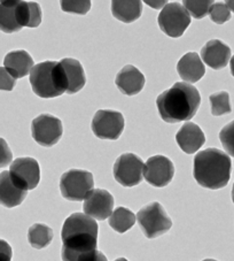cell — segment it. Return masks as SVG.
<instances>
[{"instance_id": "obj_1", "label": "cell", "mask_w": 234, "mask_h": 261, "mask_svg": "<svg viewBox=\"0 0 234 261\" xmlns=\"http://www.w3.org/2000/svg\"><path fill=\"white\" fill-rule=\"evenodd\" d=\"M99 227L96 220L82 213L67 218L61 231L62 261H94L98 255Z\"/></svg>"}, {"instance_id": "obj_2", "label": "cell", "mask_w": 234, "mask_h": 261, "mask_svg": "<svg viewBox=\"0 0 234 261\" xmlns=\"http://www.w3.org/2000/svg\"><path fill=\"white\" fill-rule=\"evenodd\" d=\"M201 103L200 92L192 84L177 82L156 99L161 119L168 123L191 120Z\"/></svg>"}, {"instance_id": "obj_3", "label": "cell", "mask_w": 234, "mask_h": 261, "mask_svg": "<svg viewBox=\"0 0 234 261\" xmlns=\"http://www.w3.org/2000/svg\"><path fill=\"white\" fill-rule=\"evenodd\" d=\"M231 170L232 163L227 153L218 148H207L195 155L193 176L202 188L218 190L227 186Z\"/></svg>"}, {"instance_id": "obj_4", "label": "cell", "mask_w": 234, "mask_h": 261, "mask_svg": "<svg viewBox=\"0 0 234 261\" xmlns=\"http://www.w3.org/2000/svg\"><path fill=\"white\" fill-rule=\"evenodd\" d=\"M33 91L44 99L55 98L66 93L67 84L60 62L44 61L30 71Z\"/></svg>"}, {"instance_id": "obj_5", "label": "cell", "mask_w": 234, "mask_h": 261, "mask_svg": "<svg viewBox=\"0 0 234 261\" xmlns=\"http://www.w3.org/2000/svg\"><path fill=\"white\" fill-rule=\"evenodd\" d=\"M137 221L143 235L150 240L164 235L172 227V221L157 201L142 207L137 214Z\"/></svg>"}, {"instance_id": "obj_6", "label": "cell", "mask_w": 234, "mask_h": 261, "mask_svg": "<svg viewBox=\"0 0 234 261\" xmlns=\"http://www.w3.org/2000/svg\"><path fill=\"white\" fill-rule=\"evenodd\" d=\"M93 175L80 169H70L60 178V191L62 197L70 201L84 200L93 190Z\"/></svg>"}, {"instance_id": "obj_7", "label": "cell", "mask_w": 234, "mask_h": 261, "mask_svg": "<svg viewBox=\"0 0 234 261\" xmlns=\"http://www.w3.org/2000/svg\"><path fill=\"white\" fill-rule=\"evenodd\" d=\"M157 22L166 36L178 38L182 37L191 24V16L179 3H170L166 4L161 11Z\"/></svg>"}, {"instance_id": "obj_8", "label": "cell", "mask_w": 234, "mask_h": 261, "mask_svg": "<svg viewBox=\"0 0 234 261\" xmlns=\"http://www.w3.org/2000/svg\"><path fill=\"white\" fill-rule=\"evenodd\" d=\"M143 161L133 153H125L117 158L114 165V177L121 186L132 188L143 178Z\"/></svg>"}, {"instance_id": "obj_9", "label": "cell", "mask_w": 234, "mask_h": 261, "mask_svg": "<svg viewBox=\"0 0 234 261\" xmlns=\"http://www.w3.org/2000/svg\"><path fill=\"white\" fill-rule=\"evenodd\" d=\"M31 134L36 143L45 147L57 144L64 134V125L60 119L51 114H42L31 122Z\"/></svg>"}, {"instance_id": "obj_10", "label": "cell", "mask_w": 234, "mask_h": 261, "mask_svg": "<svg viewBox=\"0 0 234 261\" xmlns=\"http://www.w3.org/2000/svg\"><path fill=\"white\" fill-rule=\"evenodd\" d=\"M91 128L96 137L116 141L124 130V118L117 111L100 110L94 115Z\"/></svg>"}, {"instance_id": "obj_11", "label": "cell", "mask_w": 234, "mask_h": 261, "mask_svg": "<svg viewBox=\"0 0 234 261\" xmlns=\"http://www.w3.org/2000/svg\"><path fill=\"white\" fill-rule=\"evenodd\" d=\"M10 175L21 189L25 191L34 190L40 181L38 161L34 158H17L11 164Z\"/></svg>"}, {"instance_id": "obj_12", "label": "cell", "mask_w": 234, "mask_h": 261, "mask_svg": "<svg viewBox=\"0 0 234 261\" xmlns=\"http://www.w3.org/2000/svg\"><path fill=\"white\" fill-rule=\"evenodd\" d=\"M174 166L169 158L154 155L147 160L143 167V177L146 182L155 188H164L172 181Z\"/></svg>"}, {"instance_id": "obj_13", "label": "cell", "mask_w": 234, "mask_h": 261, "mask_svg": "<svg viewBox=\"0 0 234 261\" xmlns=\"http://www.w3.org/2000/svg\"><path fill=\"white\" fill-rule=\"evenodd\" d=\"M112 208H114V197L110 192L103 189H93L84 199V213L93 220L103 221L108 219L112 213Z\"/></svg>"}, {"instance_id": "obj_14", "label": "cell", "mask_w": 234, "mask_h": 261, "mask_svg": "<svg viewBox=\"0 0 234 261\" xmlns=\"http://www.w3.org/2000/svg\"><path fill=\"white\" fill-rule=\"evenodd\" d=\"M202 61L215 70L225 68L231 60V48L219 39L209 40L201 49Z\"/></svg>"}, {"instance_id": "obj_15", "label": "cell", "mask_w": 234, "mask_h": 261, "mask_svg": "<svg viewBox=\"0 0 234 261\" xmlns=\"http://www.w3.org/2000/svg\"><path fill=\"white\" fill-rule=\"evenodd\" d=\"M178 146L187 154H193L200 150L206 142V136L199 125L193 122H186L175 135Z\"/></svg>"}, {"instance_id": "obj_16", "label": "cell", "mask_w": 234, "mask_h": 261, "mask_svg": "<svg viewBox=\"0 0 234 261\" xmlns=\"http://www.w3.org/2000/svg\"><path fill=\"white\" fill-rule=\"evenodd\" d=\"M146 79L143 74L134 66H125L117 74L115 84L123 94L127 96H136L145 87Z\"/></svg>"}, {"instance_id": "obj_17", "label": "cell", "mask_w": 234, "mask_h": 261, "mask_svg": "<svg viewBox=\"0 0 234 261\" xmlns=\"http://www.w3.org/2000/svg\"><path fill=\"white\" fill-rule=\"evenodd\" d=\"M28 191L16 186L13 181L10 172L0 174V205L7 208H13L21 205L25 199Z\"/></svg>"}, {"instance_id": "obj_18", "label": "cell", "mask_w": 234, "mask_h": 261, "mask_svg": "<svg viewBox=\"0 0 234 261\" xmlns=\"http://www.w3.org/2000/svg\"><path fill=\"white\" fill-rule=\"evenodd\" d=\"M60 65L64 70V76L67 84L68 94H75L80 91L86 83V77L80 62L71 58H66L60 61Z\"/></svg>"}, {"instance_id": "obj_19", "label": "cell", "mask_w": 234, "mask_h": 261, "mask_svg": "<svg viewBox=\"0 0 234 261\" xmlns=\"http://www.w3.org/2000/svg\"><path fill=\"white\" fill-rule=\"evenodd\" d=\"M177 70L182 80L186 81L188 84L199 82L206 74L203 62L200 59V56L194 52L186 53L178 61Z\"/></svg>"}, {"instance_id": "obj_20", "label": "cell", "mask_w": 234, "mask_h": 261, "mask_svg": "<svg viewBox=\"0 0 234 261\" xmlns=\"http://www.w3.org/2000/svg\"><path fill=\"white\" fill-rule=\"evenodd\" d=\"M4 66L8 73L17 80L30 74L31 69L34 68V60L28 52L20 49L8 53L4 59Z\"/></svg>"}, {"instance_id": "obj_21", "label": "cell", "mask_w": 234, "mask_h": 261, "mask_svg": "<svg viewBox=\"0 0 234 261\" xmlns=\"http://www.w3.org/2000/svg\"><path fill=\"white\" fill-rule=\"evenodd\" d=\"M111 13L115 19L122 21L124 23H132L140 17L142 13V3L139 0H114L111 2Z\"/></svg>"}, {"instance_id": "obj_22", "label": "cell", "mask_w": 234, "mask_h": 261, "mask_svg": "<svg viewBox=\"0 0 234 261\" xmlns=\"http://www.w3.org/2000/svg\"><path fill=\"white\" fill-rule=\"evenodd\" d=\"M17 4L19 0L0 2V30L6 34H14L22 28L17 20Z\"/></svg>"}, {"instance_id": "obj_23", "label": "cell", "mask_w": 234, "mask_h": 261, "mask_svg": "<svg viewBox=\"0 0 234 261\" xmlns=\"http://www.w3.org/2000/svg\"><path fill=\"white\" fill-rule=\"evenodd\" d=\"M16 11L21 28H37L42 23V10L37 3L19 2Z\"/></svg>"}, {"instance_id": "obj_24", "label": "cell", "mask_w": 234, "mask_h": 261, "mask_svg": "<svg viewBox=\"0 0 234 261\" xmlns=\"http://www.w3.org/2000/svg\"><path fill=\"white\" fill-rule=\"evenodd\" d=\"M136 215L125 207H117L109 217V226L119 233L130 230L136 223Z\"/></svg>"}, {"instance_id": "obj_25", "label": "cell", "mask_w": 234, "mask_h": 261, "mask_svg": "<svg viewBox=\"0 0 234 261\" xmlns=\"http://www.w3.org/2000/svg\"><path fill=\"white\" fill-rule=\"evenodd\" d=\"M53 230L46 224L35 223L28 230V241L36 250L47 247L53 241Z\"/></svg>"}, {"instance_id": "obj_26", "label": "cell", "mask_w": 234, "mask_h": 261, "mask_svg": "<svg viewBox=\"0 0 234 261\" xmlns=\"http://www.w3.org/2000/svg\"><path fill=\"white\" fill-rule=\"evenodd\" d=\"M211 105V114L220 116L228 114L232 112L231 103H229V94L226 91H220L211 94L209 97Z\"/></svg>"}, {"instance_id": "obj_27", "label": "cell", "mask_w": 234, "mask_h": 261, "mask_svg": "<svg viewBox=\"0 0 234 261\" xmlns=\"http://www.w3.org/2000/svg\"><path fill=\"white\" fill-rule=\"evenodd\" d=\"M214 2L211 0H206V2H194V0H185L183 3L184 8L187 11L190 16H193L194 19H203V17L209 14V10Z\"/></svg>"}, {"instance_id": "obj_28", "label": "cell", "mask_w": 234, "mask_h": 261, "mask_svg": "<svg viewBox=\"0 0 234 261\" xmlns=\"http://www.w3.org/2000/svg\"><path fill=\"white\" fill-rule=\"evenodd\" d=\"M219 139L224 150L228 153V155L234 158V121L229 122L220 130Z\"/></svg>"}, {"instance_id": "obj_29", "label": "cell", "mask_w": 234, "mask_h": 261, "mask_svg": "<svg viewBox=\"0 0 234 261\" xmlns=\"http://www.w3.org/2000/svg\"><path fill=\"white\" fill-rule=\"evenodd\" d=\"M210 19L217 24H223L231 19V12L225 5V3H216L213 4L209 10Z\"/></svg>"}, {"instance_id": "obj_30", "label": "cell", "mask_w": 234, "mask_h": 261, "mask_svg": "<svg viewBox=\"0 0 234 261\" xmlns=\"http://www.w3.org/2000/svg\"><path fill=\"white\" fill-rule=\"evenodd\" d=\"M61 10L67 13H74V14L78 15H85L91 8V2L87 0H83V2H68V0H64L60 3Z\"/></svg>"}, {"instance_id": "obj_31", "label": "cell", "mask_w": 234, "mask_h": 261, "mask_svg": "<svg viewBox=\"0 0 234 261\" xmlns=\"http://www.w3.org/2000/svg\"><path fill=\"white\" fill-rule=\"evenodd\" d=\"M13 153L7 142L4 138H0V168H5L11 165Z\"/></svg>"}, {"instance_id": "obj_32", "label": "cell", "mask_w": 234, "mask_h": 261, "mask_svg": "<svg viewBox=\"0 0 234 261\" xmlns=\"http://www.w3.org/2000/svg\"><path fill=\"white\" fill-rule=\"evenodd\" d=\"M16 84V80L8 73L5 67H0V90L12 91Z\"/></svg>"}, {"instance_id": "obj_33", "label": "cell", "mask_w": 234, "mask_h": 261, "mask_svg": "<svg viewBox=\"0 0 234 261\" xmlns=\"http://www.w3.org/2000/svg\"><path fill=\"white\" fill-rule=\"evenodd\" d=\"M13 250L6 241L0 240V261H12Z\"/></svg>"}, {"instance_id": "obj_34", "label": "cell", "mask_w": 234, "mask_h": 261, "mask_svg": "<svg viewBox=\"0 0 234 261\" xmlns=\"http://www.w3.org/2000/svg\"><path fill=\"white\" fill-rule=\"evenodd\" d=\"M147 5H150L153 8H161L165 5L166 2H146Z\"/></svg>"}, {"instance_id": "obj_35", "label": "cell", "mask_w": 234, "mask_h": 261, "mask_svg": "<svg viewBox=\"0 0 234 261\" xmlns=\"http://www.w3.org/2000/svg\"><path fill=\"white\" fill-rule=\"evenodd\" d=\"M225 5L227 6V8L229 10V12H233L234 13V0H227L226 3H225Z\"/></svg>"}, {"instance_id": "obj_36", "label": "cell", "mask_w": 234, "mask_h": 261, "mask_svg": "<svg viewBox=\"0 0 234 261\" xmlns=\"http://www.w3.org/2000/svg\"><path fill=\"white\" fill-rule=\"evenodd\" d=\"M94 261H108V260H107V258L105 256V254H103L102 252L99 251L98 252V255H97V259L94 260Z\"/></svg>"}, {"instance_id": "obj_37", "label": "cell", "mask_w": 234, "mask_h": 261, "mask_svg": "<svg viewBox=\"0 0 234 261\" xmlns=\"http://www.w3.org/2000/svg\"><path fill=\"white\" fill-rule=\"evenodd\" d=\"M229 67H231V74L234 77V56L232 57V59L229 60Z\"/></svg>"}, {"instance_id": "obj_38", "label": "cell", "mask_w": 234, "mask_h": 261, "mask_svg": "<svg viewBox=\"0 0 234 261\" xmlns=\"http://www.w3.org/2000/svg\"><path fill=\"white\" fill-rule=\"evenodd\" d=\"M114 261H128V260L125 259V258H119V259H116V260H114Z\"/></svg>"}, {"instance_id": "obj_39", "label": "cell", "mask_w": 234, "mask_h": 261, "mask_svg": "<svg viewBox=\"0 0 234 261\" xmlns=\"http://www.w3.org/2000/svg\"><path fill=\"white\" fill-rule=\"evenodd\" d=\"M232 200L234 202V184H233V189H232Z\"/></svg>"}, {"instance_id": "obj_40", "label": "cell", "mask_w": 234, "mask_h": 261, "mask_svg": "<svg viewBox=\"0 0 234 261\" xmlns=\"http://www.w3.org/2000/svg\"><path fill=\"white\" fill-rule=\"evenodd\" d=\"M203 261H217V260H215V259H204Z\"/></svg>"}]
</instances>
